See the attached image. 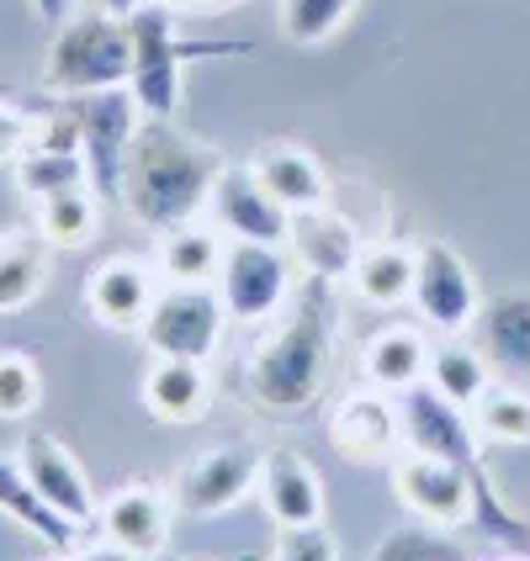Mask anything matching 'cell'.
<instances>
[{"mask_svg": "<svg viewBox=\"0 0 530 561\" xmlns=\"http://www.w3.org/2000/svg\"><path fill=\"white\" fill-rule=\"evenodd\" d=\"M218 175L223 159L202 138L181 133L170 117H144L123 170V207L144 228L170 233L207 213Z\"/></svg>", "mask_w": 530, "mask_h": 561, "instance_id": "obj_1", "label": "cell"}, {"mask_svg": "<svg viewBox=\"0 0 530 561\" xmlns=\"http://www.w3.org/2000/svg\"><path fill=\"white\" fill-rule=\"evenodd\" d=\"M335 366V297L329 280H313L277 318V329L255 344L245 366V392L260 413H303L318 403Z\"/></svg>", "mask_w": 530, "mask_h": 561, "instance_id": "obj_2", "label": "cell"}, {"mask_svg": "<svg viewBox=\"0 0 530 561\" xmlns=\"http://www.w3.org/2000/svg\"><path fill=\"white\" fill-rule=\"evenodd\" d=\"M176 16L181 11H170L165 0H149V5H138L127 16V32H133L127 91H133L144 117H176L187 59H196V54H250V43H187L181 27H176Z\"/></svg>", "mask_w": 530, "mask_h": 561, "instance_id": "obj_3", "label": "cell"}, {"mask_svg": "<svg viewBox=\"0 0 530 561\" xmlns=\"http://www.w3.org/2000/svg\"><path fill=\"white\" fill-rule=\"evenodd\" d=\"M133 75V32L127 16L112 11H86L69 16L54 43H48V64H43V85L54 95H91V91H123Z\"/></svg>", "mask_w": 530, "mask_h": 561, "instance_id": "obj_4", "label": "cell"}, {"mask_svg": "<svg viewBox=\"0 0 530 561\" xmlns=\"http://www.w3.org/2000/svg\"><path fill=\"white\" fill-rule=\"evenodd\" d=\"M75 123H80V159L91 170L95 196H123V170L133 154V138L144 127V112L133 91H91V95H64Z\"/></svg>", "mask_w": 530, "mask_h": 561, "instance_id": "obj_5", "label": "cell"}, {"mask_svg": "<svg viewBox=\"0 0 530 561\" xmlns=\"http://www.w3.org/2000/svg\"><path fill=\"white\" fill-rule=\"evenodd\" d=\"M223 323H228V308H223L218 286H170L165 280L138 334L149 344V355L207 360L223 340Z\"/></svg>", "mask_w": 530, "mask_h": 561, "instance_id": "obj_6", "label": "cell"}, {"mask_svg": "<svg viewBox=\"0 0 530 561\" xmlns=\"http://www.w3.org/2000/svg\"><path fill=\"white\" fill-rule=\"evenodd\" d=\"M218 297L239 323H271L292 302V260L281 244H239L228 239L218 271Z\"/></svg>", "mask_w": 530, "mask_h": 561, "instance_id": "obj_7", "label": "cell"}, {"mask_svg": "<svg viewBox=\"0 0 530 561\" xmlns=\"http://www.w3.org/2000/svg\"><path fill=\"white\" fill-rule=\"evenodd\" d=\"M260 461L266 450L260 445H213L202 450L196 461L181 467L176 477V508L191 514V519H213V514H228L234 503H245L260 488Z\"/></svg>", "mask_w": 530, "mask_h": 561, "instance_id": "obj_8", "label": "cell"}, {"mask_svg": "<svg viewBox=\"0 0 530 561\" xmlns=\"http://www.w3.org/2000/svg\"><path fill=\"white\" fill-rule=\"evenodd\" d=\"M414 312L425 329L436 334H462L477 323V280H472V265L451 250L446 239H430L419 244V271H414Z\"/></svg>", "mask_w": 530, "mask_h": 561, "instance_id": "obj_9", "label": "cell"}, {"mask_svg": "<svg viewBox=\"0 0 530 561\" xmlns=\"http://www.w3.org/2000/svg\"><path fill=\"white\" fill-rule=\"evenodd\" d=\"M329 439L345 461L356 467H393L404 456V419H398V398L393 392H345L335 413H329Z\"/></svg>", "mask_w": 530, "mask_h": 561, "instance_id": "obj_10", "label": "cell"}, {"mask_svg": "<svg viewBox=\"0 0 530 561\" xmlns=\"http://www.w3.org/2000/svg\"><path fill=\"white\" fill-rule=\"evenodd\" d=\"M207 213H213V222H218L228 239H239V244H281V250H286L292 213L260 186V175H255L250 164H223Z\"/></svg>", "mask_w": 530, "mask_h": 561, "instance_id": "obj_11", "label": "cell"}, {"mask_svg": "<svg viewBox=\"0 0 530 561\" xmlns=\"http://www.w3.org/2000/svg\"><path fill=\"white\" fill-rule=\"evenodd\" d=\"M176 493H165L155 482H127L112 499L95 508V530L106 535V546H117L127 557H155L170 540V519H176Z\"/></svg>", "mask_w": 530, "mask_h": 561, "instance_id": "obj_12", "label": "cell"}, {"mask_svg": "<svg viewBox=\"0 0 530 561\" xmlns=\"http://www.w3.org/2000/svg\"><path fill=\"white\" fill-rule=\"evenodd\" d=\"M159 297V271L138 254H112L101 260L91 276H86V308H91L95 323L106 329H123V334H138L144 318Z\"/></svg>", "mask_w": 530, "mask_h": 561, "instance_id": "obj_13", "label": "cell"}, {"mask_svg": "<svg viewBox=\"0 0 530 561\" xmlns=\"http://www.w3.org/2000/svg\"><path fill=\"white\" fill-rule=\"evenodd\" d=\"M16 461H22V471H27V482L37 488V499L48 503L54 514H64L69 525H91L95 519V493H91V477H86V467L75 461V450L64 445V439L54 435H27L22 439V450H16Z\"/></svg>", "mask_w": 530, "mask_h": 561, "instance_id": "obj_14", "label": "cell"}, {"mask_svg": "<svg viewBox=\"0 0 530 561\" xmlns=\"http://www.w3.org/2000/svg\"><path fill=\"white\" fill-rule=\"evenodd\" d=\"M255 493L266 503V514L277 519V530H313V525H324V477L292 445L266 450Z\"/></svg>", "mask_w": 530, "mask_h": 561, "instance_id": "obj_15", "label": "cell"}, {"mask_svg": "<svg viewBox=\"0 0 530 561\" xmlns=\"http://www.w3.org/2000/svg\"><path fill=\"white\" fill-rule=\"evenodd\" d=\"M477 350L488 355L494 371L530 381V286L494 291L477 308Z\"/></svg>", "mask_w": 530, "mask_h": 561, "instance_id": "obj_16", "label": "cell"}, {"mask_svg": "<svg viewBox=\"0 0 530 561\" xmlns=\"http://www.w3.org/2000/svg\"><path fill=\"white\" fill-rule=\"evenodd\" d=\"M286 250L297 254V265L308 271L313 280H340L350 276L356 254H361V239L356 228L324 207H308V213H292V233H286Z\"/></svg>", "mask_w": 530, "mask_h": 561, "instance_id": "obj_17", "label": "cell"}, {"mask_svg": "<svg viewBox=\"0 0 530 561\" xmlns=\"http://www.w3.org/2000/svg\"><path fill=\"white\" fill-rule=\"evenodd\" d=\"M361 376L376 392H408L430 376V340L414 323H382L372 340L361 344Z\"/></svg>", "mask_w": 530, "mask_h": 561, "instance_id": "obj_18", "label": "cell"}, {"mask_svg": "<svg viewBox=\"0 0 530 561\" xmlns=\"http://www.w3.org/2000/svg\"><path fill=\"white\" fill-rule=\"evenodd\" d=\"M144 408L159 424H196L213 408V381L202 371V360L155 355V366L144 371Z\"/></svg>", "mask_w": 530, "mask_h": 561, "instance_id": "obj_19", "label": "cell"}, {"mask_svg": "<svg viewBox=\"0 0 530 561\" xmlns=\"http://www.w3.org/2000/svg\"><path fill=\"white\" fill-rule=\"evenodd\" d=\"M250 170L260 175V186L271 191L286 213H308V207L329 202V175H324L318 154H308L303 144H271V149L255 154Z\"/></svg>", "mask_w": 530, "mask_h": 561, "instance_id": "obj_20", "label": "cell"}, {"mask_svg": "<svg viewBox=\"0 0 530 561\" xmlns=\"http://www.w3.org/2000/svg\"><path fill=\"white\" fill-rule=\"evenodd\" d=\"M414 271H419V250L382 239V244H367L356 254V265H350L345 280H350V291L367 308H404L414 297Z\"/></svg>", "mask_w": 530, "mask_h": 561, "instance_id": "obj_21", "label": "cell"}, {"mask_svg": "<svg viewBox=\"0 0 530 561\" xmlns=\"http://www.w3.org/2000/svg\"><path fill=\"white\" fill-rule=\"evenodd\" d=\"M54 271V244L37 228H16L0 239V312H22L43 297Z\"/></svg>", "mask_w": 530, "mask_h": 561, "instance_id": "obj_22", "label": "cell"}, {"mask_svg": "<svg viewBox=\"0 0 530 561\" xmlns=\"http://www.w3.org/2000/svg\"><path fill=\"white\" fill-rule=\"evenodd\" d=\"M0 514L11 525H22L32 540H43L48 551H64V546L80 540V525H69L64 514H54L48 503L37 499V488L27 482L22 461H11V456H0Z\"/></svg>", "mask_w": 530, "mask_h": 561, "instance_id": "obj_23", "label": "cell"}, {"mask_svg": "<svg viewBox=\"0 0 530 561\" xmlns=\"http://www.w3.org/2000/svg\"><path fill=\"white\" fill-rule=\"evenodd\" d=\"M223 244L213 228H170V233H159V250H155V271L170 286H213L223 271Z\"/></svg>", "mask_w": 530, "mask_h": 561, "instance_id": "obj_24", "label": "cell"}, {"mask_svg": "<svg viewBox=\"0 0 530 561\" xmlns=\"http://www.w3.org/2000/svg\"><path fill=\"white\" fill-rule=\"evenodd\" d=\"M32 228H37L54 250H80V244H91L95 228H101V196H95L91 186L59 191V196L37 202Z\"/></svg>", "mask_w": 530, "mask_h": 561, "instance_id": "obj_25", "label": "cell"}, {"mask_svg": "<svg viewBox=\"0 0 530 561\" xmlns=\"http://www.w3.org/2000/svg\"><path fill=\"white\" fill-rule=\"evenodd\" d=\"M11 186L27 196L32 207L59 196V191H75V186H91V170L80 154H59V149H22L11 159Z\"/></svg>", "mask_w": 530, "mask_h": 561, "instance_id": "obj_26", "label": "cell"}, {"mask_svg": "<svg viewBox=\"0 0 530 561\" xmlns=\"http://www.w3.org/2000/svg\"><path fill=\"white\" fill-rule=\"evenodd\" d=\"M425 381L436 387L440 398L472 408L488 387H494V366H488V355H483V350L451 340V344H440V350H430V376H425Z\"/></svg>", "mask_w": 530, "mask_h": 561, "instance_id": "obj_27", "label": "cell"}, {"mask_svg": "<svg viewBox=\"0 0 530 561\" xmlns=\"http://www.w3.org/2000/svg\"><path fill=\"white\" fill-rule=\"evenodd\" d=\"M367 561H472V551L456 540V530L408 519V525H393V530L382 535Z\"/></svg>", "mask_w": 530, "mask_h": 561, "instance_id": "obj_28", "label": "cell"}, {"mask_svg": "<svg viewBox=\"0 0 530 561\" xmlns=\"http://www.w3.org/2000/svg\"><path fill=\"white\" fill-rule=\"evenodd\" d=\"M472 424L488 445H530V392L520 387H488L472 403Z\"/></svg>", "mask_w": 530, "mask_h": 561, "instance_id": "obj_29", "label": "cell"}, {"mask_svg": "<svg viewBox=\"0 0 530 561\" xmlns=\"http://www.w3.org/2000/svg\"><path fill=\"white\" fill-rule=\"evenodd\" d=\"M350 11H356V0H281L277 22L292 43L313 48V43H329L350 22Z\"/></svg>", "mask_w": 530, "mask_h": 561, "instance_id": "obj_30", "label": "cell"}, {"mask_svg": "<svg viewBox=\"0 0 530 561\" xmlns=\"http://www.w3.org/2000/svg\"><path fill=\"white\" fill-rule=\"evenodd\" d=\"M43 403V376L27 350H0V419H27Z\"/></svg>", "mask_w": 530, "mask_h": 561, "instance_id": "obj_31", "label": "cell"}, {"mask_svg": "<svg viewBox=\"0 0 530 561\" xmlns=\"http://www.w3.org/2000/svg\"><path fill=\"white\" fill-rule=\"evenodd\" d=\"M271 561H340V546H335V535L324 530V525H313V530H281Z\"/></svg>", "mask_w": 530, "mask_h": 561, "instance_id": "obj_32", "label": "cell"}, {"mask_svg": "<svg viewBox=\"0 0 530 561\" xmlns=\"http://www.w3.org/2000/svg\"><path fill=\"white\" fill-rule=\"evenodd\" d=\"M32 123H37L32 106H16V101L0 95V164H11L32 144Z\"/></svg>", "mask_w": 530, "mask_h": 561, "instance_id": "obj_33", "label": "cell"}, {"mask_svg": "<svg viewBox=\"0 0 530 561\" xmlns=\"http://www.w3.org/2000/svg\"><path fill=\"white\" fill-rule=\"evenodd\" d=\"M37 561H138V557H127V551H117V546H64V551H48V557H37Z\"/></svg>", "mask_w": 530, "mask_h": 561, "instance_id": "obj_34", "label": "cell"}, {"mask_svg": "<svg viewBox=\"0 0 530 561\" xmlns=\"http://www.w3.org/2000/svg\"><path fill=\"white\" fill-rule=\"evenodd\" d=\"M16 228H22V191L0 181V239H5V233H16Z\"/></svg>", "mask_w": 530, "mask_h": 561, "instance_id": "obj_35", "label": "cell"}, {"mask_svg": "<svg viewBox=\"0 0 530 561\" xmlns=\"http://www.w3.org/2000/svg\"><path fill=\"white\" fill-rule=\"evenodd\" d=\"M27 5H32V16H43L48 27H64V22L75 16V5H80V0H27Z\"/></svg>", "mask_w": 530, "mask_h": 561, "instance_id": "obj_36", "label": "cell"}, {"mask_svg": "<svg viewBox=\"0 0 530 561\" xmlns=\"http://www.w3.org/2000/svg\"><path fill=\"white\" fill-rule=\"evenodd\" d=\"M170 11H181V16H207V11H234V5H245V0H165Z\"/></svg>", "mask_w": 530, "mask_h": 561, "instance_id": "obj_37", "label": "cell"}, {"mask_svg": "<svg viewBox=\"0 0 530 561\" xmlns=\"http://www.w3.org/2000/svg\"><path fill=\"white\" fill-rule=\"evenodd\" d=\"M144 561H266L260 551H234V557H181V551H155Z\"/></svg>", "mask_w": 530, "mask_h": 561, "instance_id": "obj_38", "label": "cell"}, {"mask_svg": "<svg viewBox=\"0 0 530 561\" xmlns=\"http://www.w3.org/2000/svg\"><path fill=\"white\" fill-rule=\"evenodd\" d=\"M95 11H112V16H133L138 5H149V0H91Z\"/></svg>", "mask_w": 530, "mask_h": 561, "instance_id": "obj_39", "label": "cell"}, {"mask_svg": "<svg viewBox=\"0 0 530 561\" xmlns=\"http://www.w3.org/2000/svg\"><path fill=\"white\" fill-rule=\"evenodd\" d=\"M499 561H530V557H520V551H509V557H499Z\"/></svg>", "mask_w": 530, "mask_h": 561, "instance_id": "obj_40", "label": "cell"}]
</instances>
